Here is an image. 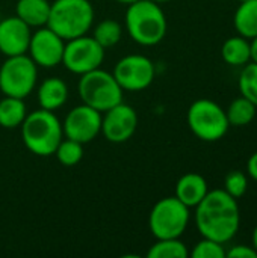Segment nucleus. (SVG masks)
<instances>
[{"mask_svg":"<svg viewBox=\"0 0 257 258\" xmlns=\"http://www.w3.org/2000/svg\"><path fill=\"white\" fill-rule=\"evenodd\" d=\"M77 91L83 104H88L101 113L121 103L124 92L114 74L101 68L82 74Z\"/></svg>","mask_w":257,"mask_h":258,"instance_id":"39448f33","label":"nucleus"},{"mask_svg":"<svg viewBox=\"0 0 257 258\" xmlns=\"http://www.w3.org/2000/svg\"><path fill=\"white\" fill-rule=\"evenodd\" d=\"M186 121L192 135L204 142L223 139L230 128L226 110L209 98L195 100L188 109Z\"/></svg>","mask_w":257,"mask_h":258,"instance_id":"423d86ee","label":"nucleus"},{"mask_svg":"<svg viewBox=\"0 0 257 258\" xmlns=\"http://www.w3.org/2000/svg\"><path fill=\"white\" fill-rule=\"evenodd\" d=\"M136 128V110L123 101L101 113V135L112 144L127 142L135 135Z\"/></svg>","mask_w":257,"mask_h":258,"instance_id":"f8f14e48","label":"nucleus"},{"mask_svg":"<svg viewBox=\"0 0 257 258\" xmlns=\"http://www.w3.org/2000/svg\"><path fill=\"white\" fill-rule=\"evenodd\" d=\"M94 24V8L89 0H55L50 6L47 27L68 41L86 35Z\"/></svg>","mask_w":257,"mask_h":258,"instance_id":"20e7f679","label":"nucleus"},{"mask_svg":"<svg viewBox=\"0 0 257 258\" xmlns=\"http://www.w3.org/2000/svg\"><path fill=\"white\" fill-rule=\"evenodd\" d=\"M36 82L38 65L26 53L8 56L0 63V91L3 95L24 100L35 91Z\"/></svg>","mask_w":257,"mask_h":258,"instance_id":"6e6552de","label":"nucleus"},{"mask_svg":"<svg viewBox=\"0 0 257 258\" xmlns=\"http://www.w3.org/2000/svg\"><path fill=\"white\" fill-rule=\"evenodd\" d=\"M115 2H118V3H121V5H130V3H133V2H136V0H115Z\"/></svg>","mask_w":257,"mask_h":258,"instance_id":"2f4dec72","label":"nucleus"},{"mask_svg":"<svg viewBox=\"0 0 257 258\" xmlns=\"http://www.w3.org/2000/svg\"><path fill=\"white\" fill-rule=\"evenodd\" d=\"M65 39H62L50 27H38L32 33L27 53L30 59L41 68H55L62 63Z\"/></svg>","mask_w":257,"mask_h":258,"instance_id":"ddd939ff","label":"nucleus"},{"mask_svg":"<svg viewBox=\"0 0 257 258\" xmlns=\"http://www.w3.org/2000/svg\"><path fill=\"white\" fill-rule=\"evenodd\" d=\"M92 38L106 50L109 47L117 45L123 38V26L112 18L101 20L92 32Z\"/></svg>","mask_w":257,"mask_h":258,"instance_id":"5701e85b","label":"nucleus"},{"mask_svg":"<svg viewBox=\"0 0 257 258\" xmlns=\"http://www.w3.org/2000/svg\"><path fill=\"white\" fill-rule=\"evenodd\" d=\"M64 138L88 144L101 133V112L88 104H79L73 107L62 122Z\"/></svg>","mask_w":257,"mask_h":258,"instance_id":"9b49d317","label":"nucleus"},{"mask_svg":"<svg viewBox=\"0 0 257 258\" xmlns=\"http://www.w3.org/2000/svg\"><path fill=\"white\" fill-rule=\"evenodd\" d=\"M27 115V107L23 98L5 95L0 100V127L12 130L18 128Z\"/></svg>","mask_w":257,"mask_h":258,"instance_id":"aec40b11","label":"nucleus"},{"mask_svg":"<svg viewBox=\"0 0 257 258\" xmlns=\"http://www.w3.org/2000/svg\"><path fill=\"white\" fill-rule=\"evenodd\" d=\"M189 219V207L176 197H165L150 210L148 228L155 239H179L186 231Z\"/></svg>","mask_w":257,"mask_h":258,"instance_id":"0eeeda50","label":"nucleus"},{"mask_svg":"<svg viewBox=\"0 0 257 258\" xmlns=\"http://www.w3.org/2000/svg\"><path fill=\"white\" fill-rule=\"evenodd\" d=\"M195 225L201 237L226 245L238 234L241 225L238 200L224 189L209 190L195 207Z\"/></svg>","mask_w":257,"mask_h":258,"instance_id":"f257e3e1","label":"nucleus"},{"mask_svg":"<svg viewBox=\"0 0 257 258\" xmlns=\"http://www.w3.org/2000/svg\"><path fill=\"white\" fill-rule=\"evenodd\" d=\"M83 144L77 142V141H73V139H68V138H64L61 141V144L58 145L56 151L53 156H56L58 162L62 165V166H76L77 163H80V160L83 159Z\"/></svg>","mask_w":257,"mask_h":258,"instance_id":"b1692460","label":"nucleus"},{"mask_svg":"<svg viewBox=\"0 0 257 258\" xmlns=\"http://www.w3.org/2000/svg\"><path fill=\"white\" fill-rule=\"evenodd\" d=\"M247 175L257 181V151L253 153L247 162Z\"/></svg>","mask_w":257,"mask_h":258,"instance_id":"c85d7f7f","label":"nucleus"},{"mask_svg":"<svg viewBox=\"0 0 257 258\" xmlns=\"http://www.w3.org/2000/svg\"><path fill=\"white\" fill-rule=\"evenodd\" d=\"M52 3L48 0H18L15 5V15L24 21L30 29L47 26Z\"/></svg>","mask_w":257,"mask_h":258,"instance_id":"f3484780","label":"nucleus"},{"mask_svg":"<svg viewBox=\"0 0 257 258\" xmlns=\"http://www.w3.org/2000/svg\"><path fill=\"white\" fill-rule=\"evenodd\" d=\"M251 246H253V248L257 251V225L254 227V230H253V236H251Z\"/></svg>","mask_w":257,"mask_h":258,"instance_id":"7c9ffc66","label":"nucleus"},{"mask_svg":"<svg viewBox=\"0 0 257 258\" xmlns=\"http://www.w3.org/2000/svg\"><path fill=\"white\" fill-rule=\"evenodd\" d=\"M189 255L192 258H224L226 248H224V243L203 237L200 242L194 245Z\"/></svg>","mask_w":257,"mask_h":258,"instance_id":"bb28decb","label":"nucleus"},{"mask_svg":"<svg viewBox=\"0 0 257 258\" xmlns=\"http://www.w3.org/2000/svg\"><path fill=\"white\" fill-rule=\"evenodd\" d=\"M112 74L123 91L139 92L153 83L156 68L153 60L144 54H127L117 62Z\"/></svg>","mask_w":257,"mask_h":258,"instance_id":"9d476101","label":"nucleus"},{"mask_svg":"<svg viewBox=\"0 0 257 258\" xmlns=\"http://www.w3.org/2000/svg\"><path fill=\"white\" fill-rule=\"evenodd\" d=\"M20 128L26 148L39 157L53 156L64 139L62 122L59 118L52 110L41 107L33 112H27Z\"/></svg>","mask_w":257,"mask_h":258,"instance_id":"7ed1b4c3","label":"nucleus"},{"mask_svg":"<svg viewBox=\"0 0 257 258\" xmlns=\"http://www.w3.org/2000/svg\"><path fill=\"white\" fill-rule=\"evenodd\" d=\"M32 30L17 15L0 20V53L17 56L27 53Z\"/></svg>","mask_w":257,"mask_h":258,"instance_id":"4468645a","label":"nucleus"},{"mask_svg":"<svg viewBox=\"0 0 257 258\" xmlns=\"http://www.w3.org/2000/svg\"><path fill=\"white\" fill-rule=\"evenodd\" d=\"M238 2H239V3H241V2H245V0H238Z\"/></svg>","mask_w":257,"mask_h":258,"instance_id":"72a5a7b5","label":"nucleus"},{"mask_svg":"<svg viewBox=\"0 0 257 258\" xmlns=\"http://www.w3.org/2000/svg\"><path fill=\"white\" fill-rule=\"evenodd\" d=\"M238 86L241 95L248 98L257 107V62L250 60L242 67L238 79Z\"/></svg>","mask_w":257,"mask_h":258,"instance_id":"393cba45","label":"nucleus"},{"mask_svg":"<svg viewBox=\"0 0 257 258\" xmlns=\"http://www.w3.org/2000/svg\"><path fill=\"white\" fill-rule=\"evenodd\" d=\"M148 258H186L189 257L188 246L179 239H156L147 251Z\"/></svg>","mask_w":257,"mask_h":258,"instance_id":"4be33fe9","label":"nucleus"},{"mask_svg":"<svg viewBox=\"0 0 257 258\" xmlns=\"http://www.w3.org/2000/svg\"><path fill=\"white\" fill-rule=\"evenodd\" d=\"M151 2H155V3H159V5H162V3H167V2H171V0H151Z\"/></svg>","mask_w":257,"mask_h":258,"instance_id":"473e14b6","label":"nucleus"},{"mask_svg":"<svg viewBox=\"0 0 257 258\" xmlns=\"http://www.w3.org/2000/svg\"><path fill=\"white\" fill-rule=\"evenodd\" d=\"M250 47H251V60L257 62V36L250 39Z\"/></svg>","mask_w":257,"mask_h":258,"instance_id":"c756f323","label":"nucleus"},{"mask_svg":"<svg viewBox=\"0 0 257 258\" xmlns=\"http://www.w3.org/2000/svg\"><path fill=\"white\" fill-rule=\"evenodd\" d=\"M226 257L229 258H257V251L250 245H236L226 251Z\"/></svg>","mask_w":257,"mask_h":258,"instance_id":"cd10ccee","label":"nucleus"},{"mask_svg":"<svg viewBox=\"0 0 257 258\" xmlns=\"http://www.w3.org/2000/svg\"><path fill=\"white\" fill-rule=\"evenodd\" d=\"M124 24L129 36L142 47L158 45L168 29L164 9L151 0H136L127 5Z\"/></svg>","mask_w":257,"mask_h":258,"instance_id":"f03ea898","label":"nucleus"},{"mask_svg":"<svg viewBox=\"0 0 257 258\" xmlns=\"http://www.w3.org/2000/svg\"><path fill=\"white\" fill-rule=\"evenodd\" d=\"M209 192L208 181L201 174L197 172H188L182 175L176 183V198L182 201L186 207L195 209L201 200Z\"/></svg>","mask_w":257,"mask_h":258,"instance_id":"2eb2a0df","label":"nucleus"},{"mask_svg":"<svg viewBox=\"0 0 257 258\" xmlns=\"http://www.w3.org/2000/svg\"><path fill=\"white\" fill-rule=\"evenodd\" d=\"M233 26L238 35L247 39L257 36V0H245L239 3L233 17Z\"/></svg>","mask_w":257,"mask_h":258,"instance_id":"6ab92c4d","label":"nucleus"},{"mask_svg":"<svg viewBox=\"0 0 257 258\" xmlns=\"http://www.w3.org/2000/svg\"><path fill=\"white\" fill-rule=\"evenodd\" d=\"M256 106L248 98L241 95L229 104L226 115L230 127H245L256 118Z\"/></svg>","mask_w":257,"mask_h":258,"instance_id":"412c9836","label":"nucleus"},{"mask_svg":"<svg viewBox=\"0 0 257 258\" xmlns=\"http://www.w3.org/2000/svg\"><path fill=\"white\" fill-rule=\"evenodd\" d=\"M36 94H38L39 107L55 112L67 103L68 86L59 77H48L39 83Z\"/></svg>","mask_w":257,"mask_h":258,"instance_id":"dca6fc26","label":"nucleus"},{"mask_svg":"<svg viewBox=\"0 0 257 258\" xmlns=\"http://www.w3.org/2000/svg\"><path fill=\"white\" fill-rule=\"evenodd\" d=\"M105 59V48L88 35L65 41L62 65L73 74L82 76L100 68Z\"/></svg>","mask_w":257,"mask_h":258,"instance_id":"1a4fd4ad","label":"nucleus"},{"mask_svg":"<svg viewBox=\"0 0 257 258\" xmlns=\"http://www.w3.org/2000/svg\"><path fill=\"white\" fill-rule=\"evenodd\" d=\"M221 57L226 63L232 67H244L251 60L250 39L236 35L224 41L221 47Z\"/></svg>","mask_w":257,"mask_h":258,"instance_id":"a211bd4d","label":"nucleus"},{"mask_svg":"<svg viewBox=\"0 0 257 258\" xmlns=\"http://www.w3.org/2000/svg\"><path fill=\"white\" fill-rule=\"evenodd\" d=\"M224 190L235 200L242 198L248 190V175L242 171H230L224 178Z\"/></svg>","mask_w":257,"mask_h":258,"instance_id":"a878e982","label":"nucleus"}]
</instances>
